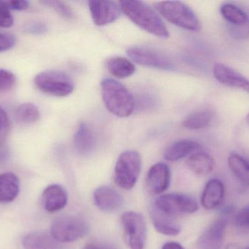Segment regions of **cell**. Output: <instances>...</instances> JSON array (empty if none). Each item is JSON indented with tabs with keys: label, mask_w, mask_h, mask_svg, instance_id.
Here are the masks:
<instances>
[{
	"label": "cell",
	"mask_w": 249,
	"mask_h": 249,
	"mask_svg": "<svg viewBox=\"0 0 249 249\" xmlns=\"http://www.w3.org/2000/svg\"><path fill=\"white\" fill-rule=\"evenodd\" d=\"M122 11L132 22L145 32L158 38L166 39L169 32L163 20L151 6L143 1H119Z\"/></svg>",
	"instance_id": "obj_1"
},
{
	"label": "cell",
	"mask_w": 249,
	"mask_h": 249,
	"mask_svg": "<svg viewBox=\"0 0 249 249\" xmlns=\"http://www.w3.org/2000/svg\"><path fill=\"white\" fill-rule=\"evenodd\" d=\"M101 86L104 103L111 114L121 118L131 115L134 111L135 99L124 85L114 79L105 78Z\"/></svg>",
	"instance_id": "obj_2"
},
{
	"label": "cell",
	"mask_w": 249,
	"mask_h": 249,
	"mask_svg": "<svg viewBox=\"0 0 249 249\" xmlns=\"http://www.w3.org/2000/svg\"><path fill=\"white\" fill-rule=\"evenodd\" d=\"M155 7L160 14L175 26L193 32H197L201 29V23L197 15L181 1H158Z\"/></svg>",
	"instance_id": "obj_3"
},
{
	"label": "cell",
	"mask_w": 249,
	"mask_h": 249,
	"mask_svg": "<svg viewBox=\"0 0 249 249\" xmlns=\"http://www.w3.org/2000/svg\"><path fill=\"white\" fill-rule=\"evenodd\" d=\"M142 161L136 151H125L120 155L114 171V179L118 187L124 190L133 189L142 171Z\"/></svg>",
	"instance_id": "obj_4"
},
{
	"label": "cell",
	"mask_w": 249,
	"mask_h": 249,
	"mask_svg": "<svg viewBox=\"0 0 249 249\" xmlns=\"http://www.w3.org/2000/svg\"><path fill=\"white\" fill-rule=\"evenodd\" d=\"M89 230V224L78 216H60L51 226V235L59 243H70L84 237Z\"/></svg>",
	"instance_id": "obj_5"
},
{
	"label": "cell",
	"mask_w": 249,
	"mask_h": 249,
	"mask_svg": "<svg viewBox=\"0 0 249 249\" xmlns=\"http://www.w3.org/2000/svg\"><path fill=\"white\" fill-rule=\"evenodd\" d=\"M35 85L44 93L55 96H66L72 93L74 83L64 72L47 70L35 77Z\"/></svg>",
	"instance_id": "obj_6"
},
{
	"label": "cell",
	"mask_w": 249,
	"mask_h": 249,
	"mask_svg": "<svg viewBox=\"0 0 249 249\" xmlns=\"http://www.w3.org/2000/svg\"><path fill=\"white\" fill-rule=\"evenodd\" d=\"M129 58L139 65L158 70H174L172 60L163 53L149 47L133 46L127 50Z\"/></svg>",
	"instance_id": "obj_7"
},
{
	"label": "cell",
	"mask_w": 249,
	"mask_h": 249,
	"mask_svg": "<svg viewBox=\"0 0 249 249\" xmlns=\"http://www.w3.org/2000/svg\"><path fill=\"white\" fill-rule=\"evenodd\" d=\"M155 207L170 216L183 213H193L198 210L197 200L187 194L172 193L164 194L157 199Z\"/></svg>",
	"instance_id": "obj_8"
},
{
	"label": "cell",
	"mask_w": 249,
	"mask_h": 249,
	"mask_svg": "<svg viewBox=\"0 0 249 249\" xmlns=\"http://www.w3.org/2000/svg\"><path fill=\"white\" fill-rule=\"evenodd\" d=\"M124 238L130 249H144L146 225L144 218L134 211L124 212L122 216Z\"/></svg>",
	"instance_id": "obj_9"
},
{
	"label": "cell",
	"mask_w": 249,
	"mask_h": 249,
	"mask_svg": "<svg viewBox=\"0 0 249 249\" xmlns=\"http://www.w3.org/2000/svg\"><path fill=\"white\" fill-rule=\"evenodd\" d=\"M89 10L95 24L106 26L119 19L122 9L115 1H89Z\"/></svg>",
	"instance_id": "obj_10"
},
{
	"label": "cell",
	"mask_w": 249,
	"mask_h": 249,
	"mask_svg": "<svg viewBox=\"0 0 249 249\" xmlns=\"http://www.w3.org/2000/svg\"><path fill=\"white\" fill-rule=\"evenodd\" d=\"M169 167L163 162L155 164L149 169L146 177L148 188L151 192L160 194L168 190L171 184Z\"/></svg>",
	"instance_id": "obj_11"
},
{
	"label": "cell",
	"mask_w": 249,
	"mask_h": 249,
	"mask_svg": "<svg viewBox=\"0 0 249 249\" xmlns=\"http://www.w3.org/2000/svg\"><path fill=\"white\" fill-rule=\"evenodd\" d=\"M213 73L215 78L222 84L249 93V80L225 64L216 63L213 66Z\"/></svg>",
	"instance_id": "obj_12"
},
{
	"label": "cell",
	"mask_w": 249,
	"mask_h": 249,
	"mask_svg": "<svg viewBox=\"0 0 249 249\" xmlns=\"http://www.w3.org/2000/svg\"><path fill=\"white\" fill-rule=\"evenodd\" d=\"M93 201L99 210L106 213L115 211L124 204L122 196L116 190L107 186H102L95 190Z\"/></svg>",
	"instance_id": "obj_13"
},
{
	"label": "cell",
	"mask_w": 249,
	"mask_h": 249,
	"mask_svg": "<svg viewBox=\"0 0 249 249\" xmlns=\"http://www.w3.org/2000/svg\"><path fill=\"white\" fill-rule=\"evenodd\" d=\"M227 223L226 219L222 218L212 224L199 238V249H221Z\"/></svg>",
	"instance_id": "obj_14"
},
{
	"label": "cell",
	"mask_w": 249,
	"mask_h": 249,
	"mask_svg": "<svg viewBox=\"0 0 249 249\" xmlns=\"http://www.w3.org/2000/svg\"><path fill=\"white\" fill-rule=\"evenodd\" d=\"M42 202L47 211L53 213L65 208L68 203V194L62 186L53 184L44 190Z\"/></svg>",
	"instance_id": "obj_15"
},
{
	"label": "cell",
	"mask_w": 249,
	"mask_h": 249,
	"mask_svg": "<svg viewBox=\"0 0 249 249\" xmlns=\"http://www.w3.org/2000/svg\"><path fill=\"white\" fill-rule=\"evenodd\" d=\"M225 197V186L219 179H212L206 184L201 197L202 206L213 210L222 204Z\"/></svg>",
	"instance_id": "obj_16"
},
{
	"label": "cell",
	"mask_w": 249,
	"mask_h": 249,
	"mask_svg": "<svg viewBox=\"0 0 249 249\" xmlns=\"http://www.w3.org/2000/svg\"><path fill=\"white\" fill-rule=\"evenodd\" d=\"M150 215L152 224L160 233L168 236H176L181 232V227L174 219V216L165 214L155 207L151 211Z\"/></svg>",
	"instance_id": "obj_17"
},
{
	"label": "cell",
	"mask_w": 249,
	"mask_h": 249,
	"mask_svg": "<svg viewBox=\"0 0 249 249\" xmlns=\"http://www.w3.org/2000/svg\"><path fill=\"white\" fill-rule=\"evenodd\" d=\"M200 146L191 140H180L170 145L164 152V158L171 162L180 160L198 150Z\"/></svg>",
	"instance_id": "obj_18"
},
{
	"label": "cell",
	"mask_w": 249,
	"mask_h": 249,
	"mask_svg": "<svg viewBox=\"0 0 249 249\" xmlns=\"http://www.w3.org/2000/svg\"><path fill=\"white\" fill-rule=\"evenodd\" d=\"M25 249H65L61 243L45 232H32L23 238Z\"/></svg>",
	"instance_id": "obj_19"
},
{
	"label": "cell",
	"mask_w": 249,
	"mask_h": 249,
	"mask_svg": "<svg viewBox=\"0 0 249 249\" xmlns=\"http://www.w3.org/2000/svg\"><path fill=\"white\" fill-rule=\"evenodd\" d=\"M20 182L18 178L12 172L0 174V203H10L18 195Z\"/></svg>",
	"instance_id": "obj_20"
},
{
	"label": "cell",
	"mask_w": 249,
	"mask_h": 249,
	"mask_svg": "<svg viewBox=\"0 0 249 249\" xmlns=\"http://www.w3.org/2000/svg\"><path fill=\"white\" fill-rule=\"evenodd\" d=\"M94 134L91 129L86 123L80 124L74 136V146L80 154L88 155L95 146Z\"/></svg>",
	"instance_id": "obj_21"
},
{
	"label": "cell",
	"mask_w": 249,
	"mask_h": 249,
	"mask_svg": "<svg viewBox=\"0 0 249 249\" xmlns=\"http://www.w3.org/2000/svg\"><path fill=\"white\" fill-rule=\"evenodd\" d=\"M187 168L196 175H206L213 171L214 161L213 158L203 152H196L187 158Z\"/></svg>",
	"instance_id": "obj_22"
},
{
	"label": "cell",
	"mask_w": 249,
	"mask_h": 249,
	"mask_svg": "<svg viewBox=\"0 0 249 249\" xmlns=\"http://www.w3.org/2000/svg\"><path fill=\"white\" fill-rule=\"evenodd\" d=\"M107 69L114 77L124 79L130 77L136 71L134 64L122 57H115L109 58L106 63Z\"/></svg>",
	"instance_id": "obj_23"
},
{
	"label": "cell",
	"mask_w": 249,
	"mask_h": 249,
	"mask_svg": "<svg viewBox=\"0 0 249 249\" xmlns=\"http://www.w3.org/2000/svg\"><path fill=\"white\" fill-rule=\"evenodd\" d=\"M213 118V114L212 111H197L187 116L183 121L182 125L187 130H201L209 127Z\"/></svg>",
	"instance_id": "obj_24"
},
{
	"label": "cell",
	"mask_w": 249,
	"mask_h": 249,
	"mask_svg": "<svg viewBox=\"0 0 249 249\" xmlns=\"http://www.w3.org/2000/svg\"><path fill=\"white\" fill-rule=\"evenodd\" d=\"M228 165L234 175L244 184L249 185V162L238 153H231Z\"/></svg>",
	"instance_id": "obj_25"
},
{
	"label": "cell",
	"mask_w": 249,
	"mask_h": 249,
	"mask_svg": "<svg viewBox=\"0 0 249 249\" xmlns=\"http://www.w3.org/2000/svg\"><path fill=\"white\" fill-rule=\"evenodd\" d=\"M220 13L225 20L236 26H241L248 22L247 13L235 4L230 3L222 4L220 7Z\"/></svg>",
	"instance_id": "obj_26"
},
{
	"label": "cell",
	"mask_w": 249,
	"mask_h": 249,
	"mask_svg": "<svg viewBox=\"0 0 249 249\" xmlns=\"http://www.w3.org/2000/svg\"><path fill=\"white\" fill-rule=\"evenodd\" d=\"M16 117L19 122L29 124L37 121L40 115L36 105L32 103H24L16 110Z\"/></svg>",
	"instance_id": "obj_27"
},
{
	"label": "cell",
	"mask_w": 249,
	"mask_h": 249,
	"mask_svg": "<svg viewBox=\"0 0 249 249\" xmlns=\"http://www.w3.org/2000/svg\"><path fill=\"white\" fill-rule=\"evenodd\" d=\"M42 3L53 9L57 13L64 19H72L74 18V13L71 7L64 1L49 0V1H42Z\"/></svg>",
	"instance_id": "obj_28"
},
{
	"label": "cell",
	"mask_w": 249,
	"mask_h": 249,
	"mask_svg": "<svg viewBox=\"0 0 249 249\" xmlns=\"http://www.w3.org/2000/svg\"><path fill=\"white\" fill-rule=\"evenodd\" d=\"M16 83V77L11 72L0 70V93L10 90Z\"/></svg>",
	"instance_id": "obj_29"
},
{
	"label": "cell",
	"mask_w": 249,
	"mask_h": 249,
	"mask_svg": "<svg viewBox=\"0 0 249 249\" xmlns=\"http://www.w3.org/2000/svg\"><path fill=\"white\" fill-rule=\"evenodd\" d=\"M13 16L5 1H0V27L8 28L13 26Z\"/></svg>",
	"instance_id": "obj_30"
},
{
	"label": "cell",
	"mask_w": 249,
	"mask_h": 249,
	"mask_svg": "<svg viewBox=\"0 0 249 249\" xmlns=\"http://www.w3.org/2000/svg\"><path fill=\"white\" fill-rule=\"evenodd\" d=\"M10 122L5 111L0 107V146L4 143L9 131Z\"/></svg>",
	"instance_id": "obj_31"
},
{
	"label": "cell",
	"mask_w": 249,
	"mask_h": 249,
	"mask_svg": "<svg viewBox=\"0 0 249 249\" xmlns=\"http://www.w3.org/2000/svg\"><path fill=\"white\" fill-rule=\"evenodd\" d=\"M47 26L42 22L34 21L24 26V31L31 35H42L47 31Z\"/></svg>",
	"instance_id": "obj_32"
},
{
	"label": "cell",
	"mask_w": 249,
	"mask_h": 249,
	"mask_svg": "<svg viewBox=\"0 0 249 249\" xmlns=\"http://www.w3.org/2000/svg\"><path fill=\"white\" fill-rule=\"evenodd\" d=\"M235 224L238 228H249V206L237 213L235 218Z\"/></svg>",
	"instance_id": "obj_33"
},
{
	"label": "cell",
	"mask_w": 249,
	"mask_h": 249,
	"mask_svg": "<svg viewBox=\"0 0 249 249\" xmlns=\"http://www.w3.org/2000/svg\"><path fill=\"white\" fill-rule=\"evenodd\" d=\"M16 44V38L13 35L0 33V52L8 51Z\"/></svg>",
	"instance_id": "obj_34"
},
{
	"label": "cell",
	"mask_w": 249,
	"mask_h": 249,
	"mask_svg": "<svg viewBox=\"0 0 249 249\" xmlns=\"http://www.w3.org/2000/svg\"><path fill=\"white\" fill-rule=\"evenodd\" d=\"M6 4L9 9L15 10H25L29 8V2L26 0H20V1H5Z\"/></svg>",
	"instance_id": "obj_35"
},
{
	"label": "cell",
	"mask_w": 249,
	"mask_h": 249,
	"mask_svg": "<svg viewBox=\"0 0 249 249\" xmlns=\"http://www.w3.org/2000/svg\"><path fill=\"white\" fill-rule=\"evenodd\" d=\"M162 249H185L181 244L177 242H168L164 244Z\"/></svg>",
	"instance_id": "obj_36"
},
{
	"label": "cell",
	"mask_w": 249,
	"mask_h": 249,
	"mask_svg": "<svg viewBox=\"0 0 249 249\" xmlns=\"http://www.w3.org/2000/svg\"><path fill=\"white\" fill-rule=\"evenodd\" d=\"M7 156H8V152L4 148H1L0 146V164L4 162L7 159Z\"/></svg>",
	"instance_id": "obj_37"
},
{
	"label": "cell",
	"mask_w": 249,
	"mask_h": 249,
	"mask_svg": "<svg viewBox=\"0 0 249 249\" xmlns=\"http://www.w3.org/2000/svg\"><path fill=\"white\" fill-rule=\"evenodd\" d=\"M84 249H113L112 248H109V247H101V246L96 245V244H89L86 246Z\"/></svg>",
	"instance_id": "obj_38"
},
{
	"label": "cell",
	"mask_w": 249,
	"mask_h": 249,
	"mask_svg": "<svg viewBox=\"0 0 249 249\" xmlns=\"http://www.w3.org/2000/svg\"><path fill=\"white\" fill-rule=\"evenodd\" d=\"M226 249H238V247L237 245H235V244H231V245L228 246V248Z\"/></svg>",
	"instance_id": "obj_39"
},
{
	"label": "cell",
	"mask_w": 249,
	"mask_h": 249,
	"mask_svg": "<svg viewBox=\"0 0 249 249\" xmlns=\"http://www.w3.org/2000/svg\"><path fill=\"white\" fill-rule=\"evenodd\" d=\"M246 122H247V124L249 126V113L247 114V117H246Z\"/></svg>",
	"instance_id": "obj_40"
},
{
	"label": "cell",
	"mask_w": 249,
	"mask_h": 249,
	"mask_svg": "<svg viewBox=\"0 0 249 249\" xmlns=\"http://www.w3.org/2000/svg\"><path fill=\"white\" fill-rule=\"evenodd\" d=\"M249 249V247H248V248H246V249Z\"/></svg>",
	"instance_id": "obj_41"
}]
</instances>
